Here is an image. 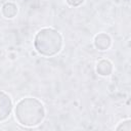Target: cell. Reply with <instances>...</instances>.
<instances>
[{"label": "cell", "mask_w": 131, "mask_h": 131, "mask_svg": "<svg viewBox=\"0 0 131 131\" xmlns=\"http://www.w3.org/2000/svg\"><path fill=\"white\" fill-rule=\"evenodd\" d=\"M112 71H113V64L111 63V61L106 59H101L98 61L96 67V72L100 76H108L111 75Z\"/></svg>", "instance_id": "obj_5"}, {"label": "cell", "mask_w": 131, "mask_h": 131, "mask_svg": "<svg viewBox=\"0 0 131 131\" xmlns=\"http://www.w3.org/2000/svg\"><path fill=\"white\" fill-rule=\"evenodd\" d=\"M117 130H124V131H130L131 130V121L130 120H126L124 122H122L117 128Z\"/></svg>", "instance_id": "obj_7"}, {"label": "cell", "mask_w": 131, "mask_h": 131, "mask_svg": "<svg viewBox=\"0 0 131 131\" xmlns=\"http://www.w3.org/2000/svg\"><path fill=\"white\" fill-rule=\"evenodd\" d=\"M2 13L7 18H12L17 13V7L12 2H7L2 6Z\"/></svg>", "instance_id": "obj_6"}, {"label": "cell", "mask_w": 131, "mask_h": 131, "mask_svg": "<svg viewBox=\"0 0 131 131\" xmlns=\"http://www.w3.org/2000/svg\"><path fill=\"white\" fill-rule=\"evenodd\" d=\"M66 1L71 6H79L80 4H82L84 2V0H66Z\"/></svg>", "instance_id": "obj_8"}, {"label": "cell", "mask_w": 131, "mask_h": 131, "mask_svg": "<svg viewBox=\"0 0 131 131\" xmlns=\"http://www.w3.org/2000/svg\"><path fill=\"white\" fill-rule=\"evenodd\" d=\"M94 45L99 50H106L111 46V38L104 33H100L95 36Z\"/></svg>", "instance_id": "obj_4"}, {"label": "cell", "mask_w": 131, "mask_h": 131, "mask_svg": "<svg viewBox=\"0 0 131 131\" xmlns=\"http://www.w3.org/2000/svg\"><path fill=\"white\" fill-rule=\"evenodd\" d=\"M14 113L18 123L28 127L39 125L45 117L43 104L33 97H27L18 101Z\"/></svg>", "instance_id": "obj_1"}, {"label": "cell", "mask_w": 131, "mask_h": 131, "mask_svg": "<svg viewBox=\"0 0 131 131\" xmlns=\"http://www.w3.org/2000/svg\"><path fill=\"white\" fill-rule=\"evenodd\" d=\"M11 110L12 102L10 97L6 93L0 91V121L7 119L11 113Z\"/></svg>", "instance_id": "obj_3"}, {"label": "cell", "mask_w": 131, "mask_h": 131, "mask_svg": "<svg viewBox=\"0 0 131 131\" xmlns=\"http://www.w3.org/2000/svg\"><path fill=\"white\" fill-rule=\"evenodd\" d=\"M36 50L45 56H52L58 53L62 46L61 35L50 28L40 30L34 40Z\"/></svg>", "instance_id": "obj_2"}]
</instances>
